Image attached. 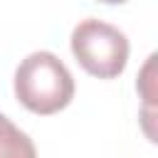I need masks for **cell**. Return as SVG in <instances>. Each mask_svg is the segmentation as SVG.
Listing matches in <instances>:
<instances>
[{"instance_id":"cell-1","label":"cell","mask_w":158,"mask_h":158,"mask_svg":"<svg viewBox=\"0 0 158 158\" xmlns=\"http://www.w3.org/2000/svg\"><path fill=\"white\" fill-rule=\"evenodd\" d=\"M15 96L35 114H57L72 101L74 79L57 54L40 49L20 62L15 72Z\"/></svg>"},{"instance_id":"cell-2","label":"cell","mask_w":158,"mask_h":158,"mask_svg":"<svg viewBox=\"0 0 158 158\" xmlns=\"http://www.w3.org/2000/svg\"><path fill=\"white\" fill-rule=\"evenodd\" d=\"M72 52L89 74L111 79L118 77L128 62V40L116 25L86 17L72 32Z\"/></svg>"},{"instance_id":"cell-3","label":"cell","mask_w":158,"mask_h":158,"mask_svg":"<svg viewBox=\"0 0 158 158\" xmlns=\"http://www.w3.org/2000/svg\"><path fill=\"white\" fill-rule=\"evenodd\" d=\"M0 158H37L32 138L0 114Z\"/></svg>"}]
</instances>
